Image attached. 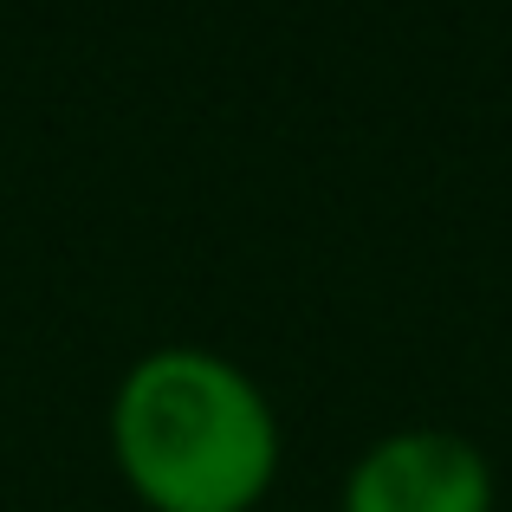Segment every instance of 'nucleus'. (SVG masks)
<instances>
[{"mask_svg":"<svg viewBox=\"0 0 512 512\" xmlns=\"http://www.w3.org/2000/svg\"><path fill=\"white\" fill-rule=\"evenodd\" d=\"M493 461L454 428H396L350 461L338 512H493Z\"/></svg>","mask_w":512,"mask_h":512,"instance_id":"obj_2","label":"nucleus"},{"mask_svg":"<svg viewBox=\"0 0 512 512\" xmlns=\"http://www.w3.org/2000/svg\"><path fill=\"white\" fill-rule=\"evenodd\" d=\"M111 467L150 512H253L279 480V415L234 357L143 350L111 389Z\"/></svg>","mask_w":512,"mask_h":512,"instance_id":"obj_1","label":"nucleus"}]
</instances>
